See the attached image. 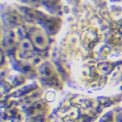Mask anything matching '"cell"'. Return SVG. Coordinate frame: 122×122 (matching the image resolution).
Here are the masks:
<instances>
[{
    "instance_id": "6da1fadb",
    "label": "cell",
    "mask_w": 122,
    "mask_h": 122,
    "mask_svg": "<svg viewBox=\"0 0 122 122\" xmlns=\"http://www.w3.org/2000/svg\"><path fill=\"white\" fill-rule=\"evenodd\" d=\"M112 117H112V113L108 112L107 114H106V115L104 116V117L101 120V121H100V122H113Z\"/></svg>"
}]
</instances>
